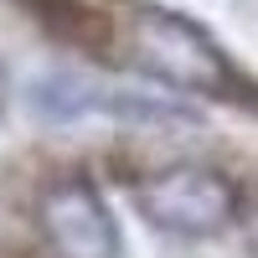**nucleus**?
Here are the masks:
<instances>
[{"label": "nucleus", "instance_id": "nucleus-1", "mask_svg": "<svg viewBox=\"0 0 258 258\" xmlns=\"http://www.w3.org/2000/svg\"><path fill=\"white\" fill-rule=\"evenodd\" d=\"M119 41L135 68H145L155 83L181 93H207V98H232L238 73H232L227 52L212 41L197 21L160 6H135L119 21Z\"/></svg>", "mask_w": 258, "mask_h": 258}, {"label": "nucleus", "instance_id": "nucleus-2", "mask_svg": "<svg viewBox=\"0 0 258 258\" xmlns=\"http://www.w3.org/2000/svg\"><path fill=\"white\" fill-rule=\"evenodd\" d=\"M140 217L170 238H217L238 222V191L212 165H165L135 186Z\"/></svg>", "mask_w": 258, "mask_h": 258}, {"label": "nucleus", "instance_id": "nucleus-3", "mask_svg": "<svg viewBox=\"0 0 258 258\" xmlns=\"http://www.w3.org/2000/svg\"><path fill=\"white\" fill-rule=\"evenodd\" d=\"M41 238L52 258H114L119 253V227L109 217L103 197L83 176H62L41 191Z\"/></svg>", "mask_w": 258, "mask_h": 258}, {"label": "nucleus", "instance_id": "nucleus-4", "mask_svg": "<svg viewBox=\"0 0 258 258\" xmlns=\"http://www.w3.org/2000/svg\"><path fill=\"white\" fill-rule=\"evenodd\" d=\"M31 103L41 119L52 124H73V119H88V114H114L129 124H186L181 109L150 98V93H124V88H98L88 78H73V73H52L31 88Z\"/></svg>", "mask_w": 258, "mask_h": 258}]
</instances>
